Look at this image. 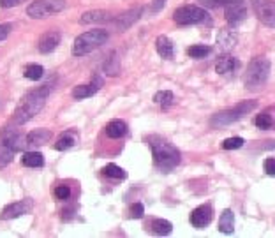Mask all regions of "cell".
<instances>
[{
  "label": "cell",
  "mask_w": 275,
  "mask_h": 238,
  "mask_svg": "<svg viewBox=\"0 0 275 238\" xmlns=\"http://www.w3.org/2000/svg\"><path fill=\"white\" fill-rule=\"evenodd\" d=\"M48 95H50V87H46V85L28 92V94L21 99V103H20V106L16 108V111H14V122H16L18 125H23V124H27L28 120H32V118L44 108Z\"/></svg>",
  "instance_id": "1"
},
{
  "label": "cell",
  "mask_w": 275,
  "mask_h": 238,
  "mask_svg": "<svg viewBox=\"0 0 275 238\" xmlns=\"http://www.w3.org/2000/svg\"><path fill=\"white\" fill-rule=\"evenodd\" d=\"M150 148L155 168L162 171V173H168V171H171L173 168H177L180 164V152L169 141L155 136L150 140Z\"/></svg>",
  "instance_id": "2"
},
{
  "label": "cell",
  "mask_w": 275,
  "mask_h": 238,
  "mask_svg": "<svg viewBox=\"0 0 275 238\" xmlns=\"http://www.w3.org/2000/svg\"><path fill=\"white\" fill-rule=\"evenodd\" d=\"M270 74V60L265 57L252 58L244 74V85L247 90H258L266 83Z\"/></svg>",
  "instance_id": "3"
},
{
  "label": "cell",
  "mask_w": 275,
  "mask_h": 238,
  "mask_svg": "<svg viewBox=\"0 0 275 238\" xmlns=\"http://www.w3.org/2000/svg\"><path fill=\"white\" fill-rule=\"evenodd\" d=\"M256 108H258V101H242V103L236 104V106L229 108V110L215 113L214 117L210 118V125L215 129L226 127V125L235 124V122L242 120L245 115H249L251 111H254Z\"/></svg>",
  "instance_id": "4"
},
{
  "label": "cell",
  "mask_w": 275,
  "mask_h": 238,
  "mask_svg": "<svg viewBox=\"0 0 275 238\" xmlns=\"http://www.w3.org/2000/svg\"><path fill=\"white\" fill-rule=\"evenodd\" d=\"M108 39H110V34H108V30H102V28L85 32V34L78 36L76 39H74L73 55L74 57H85V55L92 53L94 50L101 48L102 44H106Z\"/></svg>",
  "instance_id": "5"
},
{
  "label": "cell",
  "mask_w": 275,
  "mask_h": 238,
  "mask_svg": "<svg viewBox=\"0 0 275 238\" xmlns=\"http://www.w3.org/2000/svg\"><path fill=\"white\" fill-rule=\"evenodd\" d=\"M21 150H27V140L23 134L16 132L14 129H7L2 132V141H0V168L7 166L13 161L14 154Z\"/></svg>",
  "instance_id": "6"
},
{
  "label": "cell",
  "mask_w": 275,
  "mask_h": 238,
  "mask_svg": "<svg viewBox=\"0 0 275 238\" xmlns=\"http://www.w3.org/2000/svg\"><path fill=\"white\" fill-rule=\"evenodd\" d=\"M208 13L203 7L198 6H184L178 7L173 13V20L180 27H189V25H199L203 21H207Z\"/></svg>",
  "instance_id": "7"
},
{
  "label": "cell",
  "mask_w": 275,
  "mask_h": 238,
  "mask_svg": "<svg viewBox=\"0 0 275 238\" xmlns=\"http://www.w3.org/2000/svg\"><path fill=\"white\" fill-rule=\"evenodd\" d=\"M65 9V0H34L27 7V14L34 20H43Z\"/></svg>",
  "instance_id": "8"
},
{
  "label": "cell",
  "mask_w": 275,
  "mask_h": 238,
  "mask_svg": "<svg viewBox=\"0 0 275 238\" xmlns=\"http://www.w3.org/2000/svg\"><path fill=\"white\" fill-rule=\"evenodd\" d=\"M254 14L263 25L275 28V2L273 0H251Z\"/></svg>",
  "instance_id": "9"
},
{
  "label": "cell",
  "mask_w": 275,
  "mask_h": 238,
  "mask_svg": "<svg viewBox=\"0 0 275 238\" xmlns=\"http://www.w3.org/2000/svg\"><path fill=\"white\" fill-rule=\"evenodd\" d=\"M32 207H34V205H32V199H21V201L11 203L2 210L0 219H2V221H9V219H16V217H21V215H27L32 212Z\"/></svg>",
  "instance_id": "10"
},
{
  "label": "cell",
  "mask_w": 275,
  "mask_h": 238,
  "mask_svg": "<svg viewBox=\"0 0 275 238\" xmlns=\"http://www.w3.org/2000/svg\"><path fill=\"white\" fill-rule=\"evenodd\" d=\"M102 78L99 76V74H95L94 78H92V81L88 85H78V87H74L73 90V97L74 99H87V97H92L94 94H97L99 90H101L102 87Z\"/></svg>",
  "instance_id": "11"
},
{
  "label": "cell",
  "mask_w": 275,
  "mask_h": 238,
  "mask_svg": "<svg viewBox=\"0 0 275 238\" xmlns=\"http://www.w3.org/2000/svg\"><path fill=\"white\" fill-rule=\"evenodd\" d=\"M189 221H191V224L198 229L207 228V226L212 222V207L210 205H201V207L194 208V210L191 212Z\"/></svg>",
  "instance_id": "12"
},
{
  "label": "cell",
  "mask_w": 275,
  "mask_h": 238,
  "mask_svg": "<svg viewBox=\"0 0 275 238\" xmlns=\"http://www.w3.org/2000/svg\"><path fill=\"white\" fill-rule=\"evenodd\" d=\"M141 13H143V9H141V7H136V9H131V11H125L124 14H120V16H117L113 20L115 28H117V30H125V28L132 27V25H134L136 21L141 18Z\"/></svg>",
  "instance_id": "13"
},
{
  "label": "cell",
  "mask_w": 275,
  "mask_h": 238,
  "mask_svg": "<svg viewBox=\"0 0 275 238\" xmlns=\"http://www.w3.org/2000/svg\"><path fill=\"white\" fill-rule=\"evenodd\" d=\"M245 16H247V9H245L244 6V0L226 7V21H228L231 27L242 23V21L245 20Z\"/></svg>",
  "instance_id": "14"
},
{
  "label": "cell",
  "mask_w": 275,
  "mask_h": 238,
  "mask_svg": "<svg viewBox=\"0 0 275 238\" xmlns=\"http://www.w3.org/2000/svg\"><path fill=\"white\" fill-rule=\"evenodd\" d=\"M60 39H62V36H60V32H58V30L46 32V34L39 39V51H41V53H44V55L51 53V51L57 50V46L60 44Z\"/></svg>",
  "instance_id": "15"
},
{
  "label": "cell",
  "mask_w": 275,
  "mask_h": 238,
  "mask_svg": "<svg viewBox=\"0 0 275 238\" xmlns=\"http://www.w3.org/2000/svg\"><path fill=\"white\" fill-rule=\"evenodd\" d=\"M238 43V34H236L233 28H222L217 34V46L221 48L222 51H231L233 48Z\"/></svg>",
  "instance_id": "16"
},
{
  "label": "cell",
  "mask_w": 275,
  "mask_h": 238,
  "mask_svg": "<svg viewBox=\"0 0 275 238\" xmlns=\"http://www.w3.org/2000/svg\"><path fill=\"white\" fill-rule=\"evenodd\" d=\"M25 140H27V148L43 147V145H46L51 140V131L50 129H34V131L25 136Z\"/></svg>",
  "instance_id": "17"
},
{
  "label": "cell",
  "mask_w": 275,
  "mask_h": 238,
  "mask_svg": "<svg viewBox=\"0 0 275 238\" xmlns=\"http://www.w3.org/2000/svg\"><path fill=\"white\" fill-rule=\"evenodd\" d=\"M238 67H240V62L236 60L235 57L226 55V53L221 55V57L217 58V62H215V71H217L219 74H229Z\"/></svg>",
  "instance_id": "18"
},
{
  "label": "cell",
  "mask_w": 275,
  "mask_h": 238,
  "mask_svg": "<svg viewBox=\"0 0 275 238\" xmlns=\"http://www.w3.org/2000/svg\"><path fill=\"white\" fill-rule=\"evenodd\" d=\"M108 21H113L111 14L108 11H88L83 16L80 18L81 25H90V23H108Z\"/></svg>",
  "instance_id": "19"
},
{
  "label": "cell",
  "mask_w": 275,
  "mask_h": 238,
  "mask_svg": "<svg viewBox=\"0 0 275 238\" xmlns=\"http://www.w3.org/2000/svg\"><path fill=\"white\" fill-rule=\"evenodd\" d=\"M155 50L166 60H171L175 57V44L171 43V39H168L166 36H159L155 41Z\"/></svg>",
  "instance_id": "20"
},
{
  "label": "cell",
  "mask_w": 275,
  "mask_h": 238,
  "mask_svg": "<svg viewBox=\"0 0 275 238\" xmlns=\"http://www.w3.org/2000/svg\"><path fill=\"white\" fill-rule=\"evenodd\" d=\"M129 132L127 124L124 120H111L110 124L106 125V136L111 138V140H120Z\"/></svg>",
  "instance_id": "21"
},
{
  "label": "cell",
  "mask_w": 275,
  "mask_h": 238,
  "mask_svg": "<svg viewBox=\"0 0 275 238\" xmlns=\"http://www.w3.org/2000/svg\"><path fill=\"white\" fill-rule=\"evenodd\" d=\"M219 231L224 233V235H231L235 231V214L233 210L226 208L221 214V219H219Z\"/></svg>",
  "instance_id": "22"
},
{
  "label": "cell",
  "mask_w": 275,
  "mask_h": 238,
  "mask_svg": "<svg viewBox=\"0 0 275 238\" xmlns=\"http://www.w3.org/2000/svg\"><path fill=\"white\" fill-rule=\"evenodd\" d=\"M76 143H78V136H76V132H73V131H65V132H62V134L58 136L57 143H55V150H58V152L69 150V148H73Z\"/></svg>",
  "instance_id": "23"
},
{
  "label": "cell",
  "mask_w": 275,
  "mask_h": 238,
  "mask_svg": "<svg viewBox=\"0 0 275 238\" xmlns=\"http://www.w3.org/2000/svg\"><path fill=\"white\" fill-rule=\"evenodd\" d=\"M21 164L27 168H43L44 166V155L41 152H25L21 157Z\"/></svg>",
  "instance_id": "24"
},
{
  "label": "cell",
  "mask_w": 275,
  "mask_h": 238,
  "mask_svg": "<svg viewBox=\"0 0 275 238\" xmlns=\"http://www.w3.org/2000/svg\"><path fill=\"white\" fill-rule=\"evenodd\" d=\"M152 231L155 235H161V236H166L173 231V224L166 219H154L152 221Z\"/></svg>",
  "instance_id": "25"
},
{
  "label": "cell",
  "mask_w": 275,
  "mask_h": 238,
  "mask_svg": "<svg viewBox=\"0 0 275 238\" xmlns=\"http://www.w3.org/2000/svg\"><path fill=\"white\" fill-rule=\"evenodd\" d=\"M154 103H157L159 106L162 108V110H168V108H171L173 106V103H175V95H173V92H169V90H161V92H157V94L154 95Z\"/></svg>",
  "instance_id": "26"
},
{
  "label": "cell",
  "mask_w": 275,
  "mask_h": 238,
  "mask_svg": "<svg viewBox=\"0 0 275 238\" xmlns=\"http://www.w3.org/2000/svg\"><path fill=\"white\" fill-rule=\"evenodd\" d=\"M102 175L108 178H117V180H124V178H127V173H125V171L117 164H106L102 168Z\"/></svg>",
  "instance_id": "27"
},
{
  "label": "cell",
  "mask_w": 275,
  "mask_h": 238,
  "mask_svg": "<svg viewBox=\"0 0 275 238\" xmlns=\"http://www.w3.org/2000/svg\"><path fill=\"white\" fill-rule=\"evenodd\" d=\"M104 71H106L110 76H117L120 73V58H118L117 53H111L110 58L104 62Z\"/></svg>",
  "instance_id": "28"
},
{
  "label": "cell",
  "mask_w": 275,
  "mask_h": 238,
  "mask_svg": "<svg viewBox=\"0 0 275 238\" xmlns=\"http://www.w3.org/2000/svg\"><path fill=\"white\" fill-rule=\"evenodd\" d=\"M25 78L27 80H32V81H37V80H41V78L44 76V67L43 65H39V64H30V65H27L25 67Z\"/></svg>",
  "instance_id": "29"
},
{
  "label": "cell",
  "mask_w": 275,
  "mask_h": 238,
  "mask_svg": "<svg viewBox=\"0 0 275 238\" xmlns=\"http://www.w3.org/2000/svg\"><path fill=\"white\" fill-rule=\"evenodd\" d=\"M208 53H210V46H205V44H194L187 48V55L191 58H205Z\"/></svg>",
  "instance_id": "30"
},
{
  "label": "cell",
  "mask_w": 275,
  "mask_h": 238,
  "mask_svg": "<svg viewBox=\"0 0 275 238\" xmlns=\"http://www.w3.org/2000/svg\"><path fill=\"white\" fill-rule=\"evenodd\" d=\"M245 145V140L244 138H228V140L222 141L221 147L224 148V150H238Z\"/></svg>",
  "instance_id": "31"
},
{
  "label": "cell",
  "mask_w": 275,
  "mask_h": 238,
  "mask_svg": "<svg viewBox=\"0 0 275 238\" xmlns=\"http://www.w3.org/2000/svg\"><path fill=\"white\" fill-rule=\"evenodd\" d=\"M254 124H256V127H259V129H270L273 125V118H272V115H268V113H261L256 117Z\"/></svg>",
  "instance_id": "32"
},
{
  "label": "cell",
  "mask_w": 275,
  "mask_h": 238,
  "mask_svg": "<svg viewBox=\"0 0 275 238\" xmlns=\"http://www.w3.org/2000/svg\"><path fill=\"white\" fill-rule=\"evenodd\" d=\"M242 2V0H201V4L205 7H210V9H217V7H228L231 4Z\"/></svg>",
  "instance_id": "33"
},
{
  "label": "cell",
  "mask_w": 275,
  "mask_h": 238,
  "mask_svg": "<svg viewBox=\"0 0 275 238\" xmlns=\"http://www.w3.org/2000/svg\"><path fill=\"white\" fill-rule=\"evenodd\" d=\"M53 194H55V198L57 199H60V201H67V199L71 198V187L69 185H57L55 187V191H53Z\"/></svg>",
  "instance_id": "34"
},
{
  "label": "cell",
  "mask_w": 275,
  "mask_h": 238,
  "mask_svg": "<svg viewBox=\"0 0 275 238\" xmlns=\"http://www.w3.org/2000/svg\"><path fill=\"white\" fill-rule=\"evenodd\" d=\"M129 214H131L132 219H141L145 215V207L141 203H132L131 208H129Z\"/></svg>",
  "instance_id": "35"
},
{
  "label": "cell",
  "mask_w": 275,
  "mask_h": 238,
  "mask_svg": "<svg viewBox=\"0 0 275 238\" xmlns=\"http://www.w3.org/2000/svg\"><path fill=\"white\" fill-rule=\"evenodd\" d=\"M263 169H265L266 175H270V177H275V157L265 159V162H263Z\"/></svg>",
  "instance_id": "36"
},
{
  "label": "cell",
  "mask_w": 275,
  "mask_h": 238,
  "mask_svg": "<svg viewBox=\"0 0 275 238\" xmlns=\"http://www.w3.org/2000/svg\"><path fill=\"white\" fill-rule=\"evenodd\" d=\"M21 2H25V0H0V7H4V9H11V7L20 6Z\"/></svg>",
  "instance_id": "37"
},
{
  "label": "cell",
  "mask_w": 275,
  "mask_h": 238,
  "mask_svg": "<svg viewBox=\"0 0 275 238\" xmlns=\"http://www.w3.org/2000/svg\"><path fill=\"white\" fill-rule=\"evenodd\" d=\"M11 25L9 23H2L0 25V43H2L4 39H7V36H9V32H11Z\"/></svg>",
  "instance_id": "38"
},
{
  "label": "cell",
  "mask_w": 275,
  "mask_h": 238,
  "mask_svg": "<svg viewBox=\"0 0 275 238\" xmlns=\"http://www.w3.org/2000/svg\"><path fill=\"white\" fill-rule=\"evenodd\" d=\"M166 2H168V0H152V11H154V13H159V11L164 7Z\"/></svg>",
  "instance_id": "39"
}]
</instances>
